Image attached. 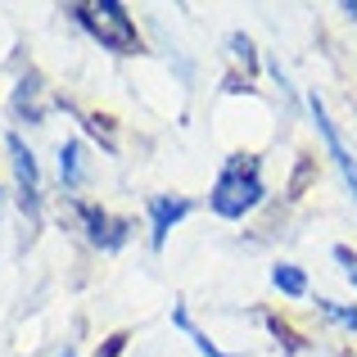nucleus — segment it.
Returning a JSON list of instances; mask_svg holds the SVG:
<instances>
[{
	"mask_svg": "<svg viewBox=\"0 0 357 357\" xmlns=\"http://www.w3.org/2000/svg\"><path fill=\"white\" fill-rule=\"evenodd\" d=\"M59 176H63V185L82 181V140H68V145L59 149Z\"/></svg>",
	"mask_w": 357,
	"mask_h": 357,
	"instance_id": "10",
	"label": "nucleus"
},
{
	"mask_svg": "<svg viewBox=\"0 0 357 357\" xmlns=\"http://www.w3.org/2000/svg\"><path fill=\"white\" fill-rule=\"evenodd\" d=\"M5 145H9V163H14V181H18V208L36 222V213H41V176H36V158H32V149L23 145V136H9Z\"/></svg>",
	"mask_w": 357,
	"mask_h": 357,
	"instance_id": "3",
	"label": "nucleus"
},
{
	"mask_svg": "<svg viewBox=\"0 0 357 357\" xmlns=\"http://www.w3.org/2000/svg\"><path fill=\"white\" fill-rule=\"evenodd\" d=\"M317 312H326L331 321H340V326H349V331H357V307H340V303H331V298H317Z\"/></svg>",
	"mask_w": 357,
	"mask_h": 357,
	"instance_id": "11",
	"label": "nucleus"
},
{
	"mask_svg": "<svg viewBox=\"0 0 357 357\" xmlns=\"http://www.w3.org/2000/svg\"><path fill=\"white\" fill-rule=\"evenodd\" d=\"M77 208V218H82V227H86V240L91 244H100V249H122L127 244V222H114L105 208H96V204H73Z\"/></svg>",
	"mask_w": 357,
	"mask_h": 357,
	"instance_id": "4",
	"label": "nucleus"
},
{
	"mask_svg": "<svg viewBox=\"0 0 357 357\" xmlns=\"http://www.w3.org/2000/svg\"><path fill=\"white\" fill-rule=\"evenodd\" d=\"M262 172H258V158L249 154H231L222 163L218 181H213V195H208V208L227 222H240L244 213H253L262 204Z\"/></svg>",
	"mask_w": 357,
	"mask_h": 357,
	"instance_id": "1",
	"label": "nucleus"
},
{
	"mask_svg": "<svg viewBox=\"0 0 357 357\" xmlns=\"http://www.w3.org/2000/svg\"><path fill=\"white\" fill-rule=\"evenodd\" d=\"M63 357H73V353H63Z\"/></svg>",
	"mask_w": 357,
	"mask_h": 357,
	"instance_id": "13",
	"label": "nucleus"
},
{
	"mask_svg": "<svg viewBox=\"0 0 357 357\" xmlns=\"http://www.w3.org/2000/svg\"><path fill=\"white\" fill-rule=\"evenodd\" d=\"M344 357H349V353H344Z\"/></svg>",
	"mask_w": 357,
	"mask_h": 357,
	"instance_id": "14",
	"label": "nucleus"
},
{
	"mask_svg": "<svg viewBox=\"0 0 357 357\" xmlns=\"http://www.w3.org/2000/svg\"><path fill=\"white\" fill-rule=\"evenodd\" d=\"M36 96H41V86L36 82H18V91H14V114L23 118L27 114V122H41V105H36Z\"/></svg>",
	"mask_w": 357,
	"mask_h": 357,
	"instance_id": "9",
	"label": "nucleus"
},
{
	"mask_svg": "<svg viewBox=\"0 0 357 357\" xmlns=\"http://www.w3.org/2000/svg\"><path fill=\"white\" fill-rule=\"evenodd\" d=\"M181 218H190V199H172V195H154V199H149V231H154L149 240H154V249H163L167 231Z\"/></svg>",
	"mask_w": 357,
	"mask_h": 357,
	"instance_id": "6",
	"label": "nucleus"
},
{
	"mask_svg": "<svg viewBox=\"0 0 357 357\" xmlns=\"http://www.w3.org/2000/svg\"><path fill=\"white\" fill-rule=\"evenodd\" d=\"M172 326H176V331H185V340H190V344H195V349H199L204 357H240V353H227V349H218V344H213L208 335H204L199 326L190 321V312H185V303H172Z\"/></svg>",
	"mask_w": 357,
	"mask_h": 357,
	"instance_id": "7",
	"label": "nucleus"
},
{
	"mask_svg": "<svg viewBox=\"0 0 357 357\" xmlns=\"http://www.w3.org/2000/svg\"><path fill=\"white\" fill-rule=\"evenodd\" d=\"M312 118H317V131L326 136V149H331V158H335V167L344 172V181H349V190H353V204H357V158L349 154V145L340 140V131H335V122L331 114H326V105L312 96Z\"/></svg>",
	"mask_w": 357,
	"mask_h": 357,
	"instance_id": "5",
	"label": "nucleus"
},
{
	"mask_svg": "<svg viewBox=\"0 0 357 357\" xmlns=\"http://www.w3.org/2000/svg\"><path fill=\"white\" fill-rule=\"evenodd\" d=\"M335 258H340V262H344V276H349V285L357 289V258H353V253H349V249H344V244H340V249H335Z\"/></svg>",
	"mask_w": 357,
	"mask_h": 357,
	"instance_id": "12",
	"label": "nucleus"
},
{
	"mask_svg": "<svg viewBox=\"0 0 357 357\" xmlns=\"http://www.w3.org/2000/svg\"><path fill=\"white\" fill-rule=\"evenodd\" d=\"M68 14L77 18V23L86 27V32L96 36L100 45H109V50H118V54L140 50L136 23H131V14H127L122 5H114V0H100V5H73Z\"/></svg>",
	"mask_w": 357,
	"mask_h": 357,
	"instance_id": "2",
	"label": "nucleus"
},
{
	"mask_svg": "<svg viewBox=\"0 0 357 357\" xmlns=\"http://www.w3.org/2000/svg\"><path fill=\"white\" fill-rule=\"evenodd\" d=\"M271 285H276L280 294H289V298H303V294H307V276L294 267V262H280V267H271Z\"/></svg>",
	"mask_w": 357,
	"mask_h": 357,
	"instance_id": "8",
	"label": "nucleus"
}]
</instances>
